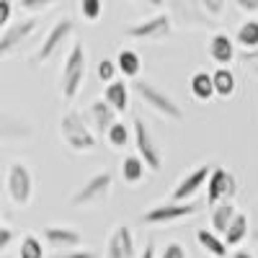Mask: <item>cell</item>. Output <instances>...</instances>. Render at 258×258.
Listing matches in <instances>:
<instances>
[{
    "mask_svg": "<svg viewBox=\"0 0 258 258\" xmlns=\"http://www.w3.org/2000/svg\"><path fill=\"white\" fill-rule=\"evenodd\" d=\"M197 8L204 11L207 16H222V11H225V0H197Z\"/></svg>",
    "mask_w": 258,
    "mask_h": 258,
    "instance_id": "cell-31",
    "label": "cell"
},
{
    "mask_svg": "<svg viewBox=\"0 0 258 258\" xmlns=\"http://www.w3.org/2000/svg\"><path fill=\"white\" fill-rule=\"evenodd\" d=\"M212 173V165H199L197 170H191V173L173 188V194H170V202H176V204H186L191 202L194 197L199 194V188L207 186V178Z\"/></svg>",
    "mask_w": 258,
    "mask_h": 258,
    "instance_id": "cell-12",
    "label": "cell"
},
{
    "mask_svg": "<svg viewBox=\"0 0 258 258\" xmlns=\"http://www.w3.org/2000/svg\"><path fill=\"white\" fill-rule=\"evenodd\" d=\"M135 129H132V135H135V145H137V158L145 163L147 170H153V173H158V170L163 168V153H160V145L158 140L153 137V132L147 129V124L137 116L135 121Z\"/></svg>",
    "mask_w": 258,
    "mask_h": 258,
    "instance_id": "cell-5",
    "label": "cell"
},
{
    "mask_svg": "<svg viewBox=\"0 0 258 258\" xmlns=\"http://www.w3.org/2000/svg\"><path fill=\"white\" fill-rule=\"evenodd\" d=\"M6 191L16 207H29L31 197H34V178H31V170L16 160L8 165V173H6Z\"/></svg>",
    "mask_w": 258,
    "mask_h": 258,
    "instance_id": "cell-4",
    "label": "cell"
},
{
    "mask_svg": "<svg viewBox=\"0 0 258 258\" xmlns=\"http://www.w3.org/2000/svg\"><path fill=\"white\" fill-rule=\"evenodd\" d=\"M197 209H199L197 202H186V204L168 202V204H158V207H150L147 212H142L140 222L142 225H170V222H178L183 217L197 214Z\"/></svg>",
    "mask_w": 258,
    "mask_h": 258,
    "instance_id": "cell-7",
    "label": "cell"
},
{
    "mask_svg": "<svg viewBox=\"0 0 258 258\" xmlns=\"http://www.w3.org/2000/svg\"><path fill=\"white\" fill-rule=\"evenodd\" d=\"M44 240L52 245V248H59V253L62 250H78V245L83 243V235L78 232V230H73V227H44Z\"/></svg>",
    "mask_w": 258,
    "mask_h": 258,
    "instance_id": "cell-15",
    "label": "cell"
},
{
    "mask_svg": "<svg viewBox=\"0 0 258 258\" xmlns=\"http://www.w3.org/2000/svg\"><path fill=\"white\" fill-rule=\"evenodd\" d=\"M21 8L24 11H47V8H52V0H21Z\"/></svg>",
    "mask_w": 258,
    "mask_h": 258,
    "instance_id": "cell-33",
    "label": "cell"
},
{
    "mask_svg": "<svg viewBox=\"0 0 258 258\" xmlns=\"http://www.w3.org/2000/svg\"><path fill=\"white\" fill-rule=\"evenodd\" d=\"M135 93L150 106L153 111H158L160 116H165V119H170V121H181L183 119V109L181 106L170 98L168 93H163L160 88H155L150 80H135Z\"/></svg>",
    "mask_w": 258,
    "mask_h": 258,
    "instance_id": "cell-2",
    "label": "cell"
},
{
    "mask_svg": "<svg viewBox=\"0 0 258 258\" xmlns=\"http://www.w3.org/2000/svg\"><path fill=\"white\" fill-rule=\"evenodd\" d=\"M73 31H75V21L73 18H59L57 24L49 29V34L44 36V41L39 44V49L34 54V64H44L47 59H52V54L59 49L62 41L68 36H73Z\"/></svg>",
    "mask_w": 258,
    "mask_h": 258,
    "instance_id": "cell-10",
    "label": "cell"
},
{
    "mask_svg": "<svg viewBox=\"0 0 258 258\" xmlns=\"http://www.w3.org/2000/svg\"><path fill=\"white\" fill-rule=\"evenodd\" d=\"M240 62L253 64V73H258V49H243L240 52Z\"/></svg>",
    "mask_w": 258,
    "mask_h": 258,
    "instance_id": "cell-35",
    "label": "cell"
},
{
    "mask_svg": "<svg viewBox=\"0 0 258 258\" xmlns=\"http://www.w3.org/2000/svg\"><path fill=\"white\" fill-rule=\"evenodd\" d=\"M207 204L217 207L220 202H230L238 191V181L227 168H212V173L207 178Z\"/></svg>",
    "mask_w": 258,
    "mask_h": 258,
    "instance_id": "cell-9",
    "label": "cell"
},
{
    "mask_svg": "<svg viewBox=\"0 0 258 258\" xmlns=\"http://www.w3.org/2000/svg\"><path fill=\"white\" fill-rule=\"evenodd\" d=\"M160 258H186V248L181 243H168Z\"/></svg>",
    "mask_w": 258,
    "mask_h": 258,
    "instance_id": "cell-34",
    "label": "cell"
},
{
    "mask_svg": "<svg viewBox=\"0 0 258 258\" xmlns=\"http://www.w3.org/2000/svg\"><path fill=\"white\" fill-rule=\"evenodd\" d=\"M248 230H250V217L245 212H238L232 217V222H230V227L222 232V243L227 245V248H235V245H240L245 238H248Z\"/></svg>",
    "mask_w": 258,
    "mask_h": 258,
    "instance_id": "cell-17",
    "label": "cell"
},
{
    "mask_svg": "<svg viewBox=\"0 0 258 258\" xmlns=\"http://www.w3.org/2000/svg\"><path fill=\"white\" fill-rule=\"evenodd\" d=\"M248 238H253V240L258 243V209H255V222H253L250 230H248Z\"/></svg>",
    "mask_w": 258,
    "mask_h": 258,
    "instance_id": "cell-40",
    "label": "cell"
},
{
    "mask_svg": "<svg viewBox=\"0 0 258 258\" xmlns=\"http://www.w3.org/2000/svg\"><path fill=\"white\" fill-rule=\"evenodd\" d=\"M11 16H13V3L11 0H0V29L11 26Z\"/></svg>",
    "mask_w": 258,
    "mask_h": 258,
    "instance_id": "cell-32",
    "label": "cell"
},
{
    "mask_svg": "<svg viewBox=\"0 0 258 258\" xmlns=\"http://www.w3.org/2000/svg\"><path fill=\"white\" fill-rule=\"evenodd\" d=\"M91 119H93V126H96L98 135H106V132H109V129L119 121V119H116V111H114L103 98L91 103Z\"/></svg>",
    "mask_w": 258,
    "mask_h": 258,
    "instance_id": "cell-18",
    "label": "cell"
},
{
    "mask_svg": "<svg viewBox=\"0 0 258 258\" xmlns=\"http://www.w3.org/2000/svg\"><path fill=\"white\" fill-rule=\"evenodd\" d=\"M106 258H137V248H135L129 225H116V230L109 235V243H106Z\"/></svg>",
    "mask_w": 258,
    "mask_h": 258,
    "instance_id": "cell-13",
    "label": "cell"
},
{
    "mask_svg": "<svg viewBox=\"0 0 258 258\" xmlns=\"http://www.w3.org/2000/svg\"><path fill=\"white\" fill-rule=\"evenodd\" d=\"M209 57L220 64V68H227V64L238 57V49H235V41L227 34H214L209 39V47H207Z\"/></svg>",
    "mask_w": 258,
    "mask_h": 258,
    "instance_id": "cell-16",
    "label": "cell"
},
{
    "mask_svg": "<svg viewBox=\"0 0 258 258\" xmlns=\"http://www.w3.org/2000/svg\"><path fill=\"white\" fill-rule=\"evenodd\" d=\"M170 31H173V21H170L168 13L150 16V18L140 21V24H132L124 29V34L129 39H140V41H160V39L170 36Z\"/></svg>",
    "mask_w": 258,
    "mask_h": 258,
    "instance_id": "cell-8",
    "label": "cell"
},
{
    "mask_svg": "<svg viewBox=\"0 0 258 258\" xmlns=\"http://www.w3.org/2000/svg\"><path fill=\"white\" fill-rule=\"evenodd\" d=\"M235 3H238V8H240V11H245V13L258 11V0H235Z\"/></svg>",
    "mask_w": 258,
    "mask_h": 258,
    "instance_id": "cell-38",
    "label": "cell"
},
{
    "mask_svg": "<svg viewBox=\"0 0 258 258\" xmlns=\"http://www.w3.org/2000/svg\"><path fill=\"white\" fill-rule=\"evenodd\" d=\"M85 62H88L85 59V49H83L80 41H75L68 52L64 70H62V96H64V101H73L78 96L83 78H85Z\"/></svg>",
    "mask_w": 258,
    "mask_h": 258,
    "instance_id": "cell-3",
    "label": "cell"
},
{
    "mask_svg": "<svg viewBox=\"0 0 258 258\" xmlns=\"http://www.w3.org/2000/svg\"><path fill=\"white\" fill-rule=\"evenodd\" d=\"M129 137H132V132H129V126L124 121H116L109 132H106V140H109V145L116 150V147H126L129 145Z\"/></svg>",
    "mask_w": 258,
    "mask_h": 258,
    "instance_id": "cell-28",
    "label": "cell"
},
{
    "mask_svg": "<svg viewBox=\"0 0 258 258\" xmlns=\"http://www.w3.org/2000/svg\"><path fill=\"white\" fill-rule=\"evenodd\" d=\"M116 70H119L121 75H126V78H137L140 70H142V59H140V54L132 52V49H121L119 57H116Z\"/></svg>",
    "mask_w": 258,
    "mask_h": 258,
    "instance_id": "cell-23",
    "label": "cell"
},
{
    "mask_svg": "<svg viewBox=\"0 0 258 258\" xmlns=\"http://www.w3.org/2000/svg\"><path fill=\"white\" fill-rule=\"evenodd\" d=\"M111 186H114V176L111 173H106V170L103 173H96L73 194L70 204L73 207H93V204H98V202H103L106 197H109Z\"/></svg>",
    "mask_w": 258,
    "mask_h": 258,
    "instance_id": "cell-6",
    "label": "cell"
},
{
    "mask_svg": "<svg viewBox=\"0 0 258 258\" xmlns=\"http://www.w3.org/2000/svg\"><path fill=\"white\" fill-rule=\"evenodd\" d=\"M52 258H96V253H91V250H62V253H54Z\"/></svg>",
    "mask_w": 258,
    "mask_h": 258,
    "instance_id": "cell-36",
    "label": "cell"
},
{
    "mask_svg": "<svg viewBox=\"0 0 258 258\" xmlns=\"http://www.w3.org/2000/svg\"><path fill=\"white\" fill-rule=\"evenodd\" d=\"M137 258H155V245H153V240H147V245L142 248V253H140Z\"/></svg>",
    "mask_w": 258,
    "mask_h": 258,
    "instance_id": "cell-39",
    "label": "cell"
},
{
    "mask_svg": "<svg viewBox=\"0 0 258 258\" xmlns=\"http://www.w3.org/2000/svg\"><path fill=\"white\" fill-rule=\"evenodd\" d=\"M197 240L212 258H225L227 255V245L220 240V235H214L212 230H197Z\"/></svg>",
    "mask_w": 258,
    "mask_h": 258,
    "instance_id": "cell-22",
    "label": "cell"
},
{
    "mask_svg": "<svg viewBox=\"0 0 258 258\" xmlns=\"http://www.w3.org/2000/svg\"><path fill=\"white\" fill-rule=\"evenodd\" d=\"M18 258H44V245L36 235H24L18 248Z\"/></svg>",
    "mask_w": 258,
    "mask_h": 258,
    "instance_id": "cell-27",
    "label": "cell"
},
{
    "mask_svg": "<svg viewBox=\"0 0 258 258\" xmlns=\"http://www.w3.org/2000/svg\"><path fill=\"white\" fill-rule=\"evenodd\" d=\"M235 204L232 202H220L217 207H212V214H209V225H212V230H214V235H220V232H225L227 227H230V222H232V217H235Z\"/></svg>",
    "mask_w": 258,
    "mask_h": 258,
    "instance_id": "cell-20",
    "label": "cell"
},
{
    "mask_svg": "<svg viewBox=\"0 0 258 258\" xmlns=\"http://www.w3.org/2000/svg\"><path fill=\"white\" fill-rule=\"evenodd\" d=\"M103 101L109 103L116 114H124L126 106H129V88H126V83L124 80L109 83V85H106V91H103Z\"/></svg>",
    "mask_w": 258,
    "mask_h": 258,
    "instance_id": "cell-19",
    "label": "cell"
},
{
    "mask_svg": "<svg viewBox=\"0 0 258 258\" xmlns=\"http://www.w3.org/2000/svg\"><path fill=\"white\" fill-rule=\"evenodd\" d=\"M212 85H214V96H220V98H230L235 93V88H238L232 70H227V68H217L212 73Z\"/></svg>",
    "mask_w": 258,
    "mask_h": 258,
    "instance_id": "cell-21",
    "label": "cell"
},
{
    "mask_svg": "<svg viewBox=\"0 0 258 258\" xmlns=\"http://www.w3.org/2000/svg\"><path fill=\"white\" fill-rule=\"evenodd\" d=\"M39 29V18L36 16H29V18H21V21H13V24L3 31L0 36V57H6L11 52H16L24 41Z\"/></svg>",
    "mask_w": 258,
    "mask_h": 258,
    "instance_id": "cell-11",
    "label": "cell"
},
{
    "mask_svg": "<svg viewBox=\"0 0 258 258\" xmlns=\"http://www.w3.org/2000/svg\"><path fill=\"white\" fill-rule=\"evenodd\" d=\"M59 135L73 153H93L96 145H98L96 135L91 132V126L85 124L83 114L75 111V109L64 111V116L59 119Z\"/></svg>",
    "mask_w": 258,
    "mask_h": 258,
    "instance_id": "cell-1",
    "label": "cell"
},
{
    "mask_svg": "<svg viewBox=\"0 0 258 258\" xmlns=\"http://www.w3.org/2000/svg\"><path fill=\"white\" fill-rule=\"evenodd\" d=\"M80 13L85 21H98L101 13H103V3L101 0H83L80 3Z\"/></svg>",
    "mask_w": 258,
    "mask_h": 258,
    "instance_id": "cell-30",
    "label": "cell"
},
{
    "mask_svg": "<svg viewBox=\"0 0 258 258\" xmlns=\"http://www.w3.org/2000/svg\"><path fill=\"white\" fill-rule=\"evenodd\" d=\"M96 75H98V80H103L106 85L114 83V80H116V62H114V59H109V57H103V59L98 62Z\"/></svg>",
    "mask_w": 258,
    "mask_h": 258,
    "instance_id": "cell-29",
    "label": "cell"
},
{
    "mask_svg": "<svg viewBox=\"0 0 258 258\" xmlns=\"http://www.w3.org/2000/svg\"><path fill=\"white\" fill-rule=\"evenodd\" d=\"M235 41L243 47V49H258V21H245L240 24L238 34H235Z\"/></svg>",
    "mask_w": 258,
    "mask_h": 258,
    "instance_id": "cell-25",
    "label": "cell"
},
{
    "mask_svg": "<svg viewBox=\"0 0 258 258\" xmlns=\"http://www.w3.org/2000/svg\"><path fill=\"white\" fill-rule=\"evenodd\" d=\"M34 129L26 119L13 116V114H0V142H21L29 140Z\"/></svg>",
    "mask_w": 258,
    "mask_h": 258,
    "instance_id": "cell-14",
    "label": "cell"
},
{
    "mask_svg": "<svg viewBox=\"0 0 258 258\" xmlns=\"http://www.w3.org/2000/svg\"><path fill=\"white\" fill-rule=\"evenodd\" d=\"M142 176H145V163L137 155H126L124 163H121V178L135 186V183L142 181Z\"/></svg>",
    "mask_w": 258,
    "mask_h": 258,
    "instance_id": "cell-26",
    "label": "cell"
},
{
    "mask_svg": "<svg viewBox=\"0 0 258 258\" xmlns=\"http://www.w3.org/2000/svg\"><path fill=\"white\" fill-rule=\"evenodd\" d=\"M13 240V230L11 227H0V250H6Z\"/></svg>",
    "mask_w": 258,
    "mask_h": 258,
    "instance_id": "cell-37",
    "label": "cell"
},
{
    "mask_svg": "<svg viewBox=\"0 0 258 258\" xmlns=\"http://www.w3.org/2000/svg\"><path fill=\"white\" fill-rule=\"evenodd\" d=\"M188 85H191L194 98H199V101H209L214 96V85H212V75L209 73H202V70L194 73L191 80H188Z\"/></svg>",
    "mask_w": 258,
    "mask_h": 258,
    "instance_id": "cell-24",
    "label": "cell"
},
{
    "mask_svg": "<svg viewBox=\"0 0 258 258\" xmlns=\"http://www.w3.org/2000/svg\"><path fill=\"white\" fill-rule=\"evenodd\" d=\"M230 258H253V255H250L248 250H238V253H232Z\"/></svg>",
    "mask_w": 258,
    "mask_h": 258,
    "instance_id": "cell-41",
    "label": "cell"
}]
</instances>
